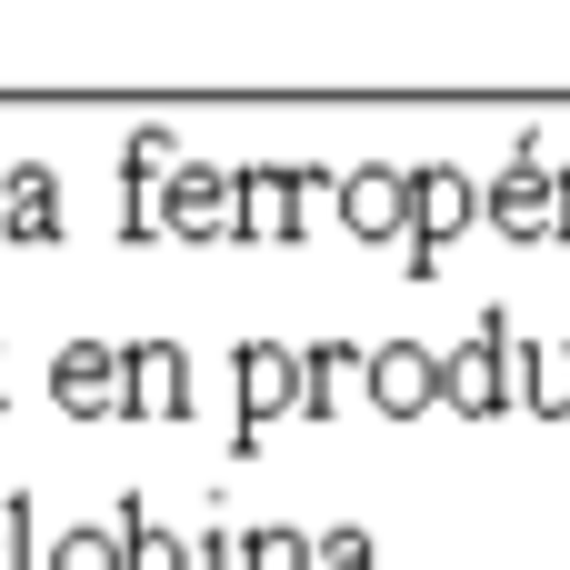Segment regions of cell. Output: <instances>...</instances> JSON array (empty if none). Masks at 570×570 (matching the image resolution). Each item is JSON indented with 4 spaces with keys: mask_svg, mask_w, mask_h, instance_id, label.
Returning a JSON list of instances; mask_svg holds the SVG:
<instances>
[{
    "mask_svg": "<svg viewBox=\"0 0 570 570\" xmlns=\"http://www.w3.org/2000/svg\"><path fill=\"white\" fill-rule=\"evenodd\" d=\"M100 381H110V371H100L90 351H70V361H60V401H70V411H100V401H110Z\"/></svg>",
    "mask_w": 570,
    "mask_h": 570,
    "instance_id": "cell-3",
    "label": "cell"
},
{
    "mask_svg": "<svg viewBox=\"0 0 570 570\" xmlns=\"http://www.w3.org/2000/svg\"><path fill=\"white\" fill-rule=\"evenodd\" d=\"M240 551H250V541H210V561H200V570H250Z\"/></svg>",
    "mask_w": 570,
    "mask_h": 570,
    "instance_id": "cell-5",
    "label": "cell"
},
{
    "mask_svg": "<svg viewBox=\"0 0 570 570\" xmlns=\"http://www.w3.org/2000/svg\"><path fill=\"white\" fill-rule=\"evenodd\" d=\"M130 381H140V411H180V361H170V351H150Z\"/></svg>",
    "mask_w": 570,
    "mask_h": 570,
    "instance_id": "cell-4",
    "label": "cell"
},
{
    "mask_svg": "<svg viewBox=\"0 0 570 570\" xmlns=\"http://www.w3.org/2000/svg\"><path fill=\"white\" fill-rule=\"evenodd\" d=\"M110 551H120L110 531H60V541H50V570H120Z\"/></svg>",
    "mask_w": 570,
    "mask_h": 570,
    "instance_id": "cell-1",
    "label": "cell"
},
{
    "mask_svg": "<svg viewBox=\"0 0 570 570\" xmlns=\"http://www.w3.org/2000/svg\"><path fill=\"white\" fill-rule=\"evenodd\" d=\"M120 570H180V541H170V531H140V521H130V531H120Z\"/></svg>",
    "mask_w": 570,
    "mask_h": 570,
    "instance_id": "cell-2",
    "label": "cell"
}]
</instances>
